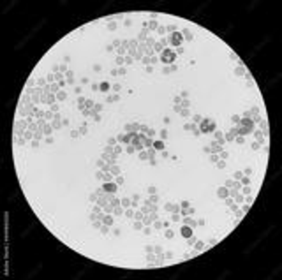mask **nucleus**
Listing matches in <instances>:
<instances>
[{"instance_id":"6","label":"nucleus","mask_w":282,"mask_h":280,"mask_svg":"<svg viewBox=\"0 0 282 280\" xmlns=\"http://www.w3.org/2000/svg\"><path fill=\"white\" fill-rule=\"evenodd\" d=\"M154 146H155L157 150H164V143H162V141H155V143H154Z\"/></svg>"},{"instance_id":"8","label":"nucleus","mask_w":282,"mask_h":280,"mask_svg":"<svg viewBox=\"0 0 282 280\" xmlns=\"http://www.w3.org/2000/svg\"><path fill=\"white\" fill-rule=\"evenodd\" d=\"M108 88H110V85H108L106 81H104V83H101V90H102V92H106Z\"/></svg>"},{"instance_id":"4","label":"nucleus","mask_w":282,"mask_h":280,"mask_svg":"<svg viewBox=\"0 0 282 280\" xmlns=\"http://www.w3.org/2000/svg\"><path fill=\"white\" fill-rule=\"evenodd\" d=\"M180 233H182V236H185V238H190V236H192V229H190V227H187V226H183Z\"/></svg>"},{"instance_id":"3","label":"nucleus","mask_w":282,"mask_h":280,"mask_svg":"<svg viewBox=\"0 0 282 280\" xmlns=\"http://www.w3.org/2000/svg\"><path fill=\"white\" fill-rule=\"evenodd\" d=\"M183 41V35L180 34V32H175V34H173L171 35V44H175V46H178L180 44V42Z\"/></svg>"},{"instance_id":"1","label":"nucleus","mask_w":282,"mask_h":280,"mask_svg":"<svg viewBox=\"0 0 282 280\" xmlns=\"http://www.w3.org/2000/svg\"><path fill=\"white\" fill-rule=\"evenodd\" d=\"M175 58H177V53H175V51H171V50L162 51V60H164L166 63H169V62H175Z\"/></svg>"},{"instance_id":"5","label":"nucleus","mask_w":282,"mask_h":280,"mask_svg":"<svg viewBox=\"0 0 282 280\" xmlns=\"http://www.w3.org/2000/svg\"><path fill=\"white\" fill-rule=\"evenodd\" d=\"M106 192H115L117 190V185L115 183H104V187H102Z\"/></svg>"},{"instance_id":"2","label":"nucleus","mask_w":282,"mask_h":280,"mask_svg":"<svg viewBox=\"0 0 282 280\" xmlns=\"http://www.w3.org/2000/svg\"><path fill=\"white\" fill-rule=\"evenodd\" d=\"M213 127H215V123H213V122L205 120V122H203V125H201V131H203V132H212V131H213Z\"/></svg>"},{"instance_id":"7","label":"nucleus","mask_w":282,"mask_h":280,"mask_svg":"<svg viewBox=\"0 0 282 280\" xmlns=\"http://www.w3.org/2000/svg\"><path fill=\"white\" fill-rule=\"evenodd\" d=\"M219 196H221V197H226V196H228V190H226V189H219Z\"/></svg>"}]
</instances>
